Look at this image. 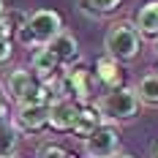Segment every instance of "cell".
Listing matches in <instances>:
<instances>
[{
	"label": "cell",
	"instance_id": "obj_1",
	"mask_svg": "<svg viewBox=\"0 0 158 158\" xmlns=\"http://www.w3.org/2000/svg\"><path fill=\"white\" fill-rule=\"evenodd\" d=\"M139 98L134 93V87H114L109 93H104L98 101H95L93 109L98 112L101 123H109V126H117V123H128L139 114Z\"/></svg>",
	"mask_w": 158,
	"mask_h": 158
},
{
	"label": "cell",
	"instance_id": "obj_2",
	"mask_svg": "<svg viewBox=\"0 0 158 158\" xmlns=\"http://www.w3.org/2000/svg\"><path fill=\"white\" fill-rule=\"evenodd\" d=\"M104 49H106V57H112V60L131 63L142 52V35L126 19L123 22H114V25H109V30L104 35Z\"/></svg>",
	"mask_w": 158,
	"mask_h": 158
},
{
	"label": "cell",
	"instance_id": "obj_3",
	"mask_svg": "<svg viewBox=\"0 0 158 158\" xmlns=\"http://www.w3.org/2000/svg\"><path fill=\"white\" fill-rule=\"evenodd\" d=\"M25 27H27V33H30L35 47H47L49 41L63 30V19H60L57 11H52V8H38V11H33L25 19Z\"/></svg>",
	"mask_w": 158,
	"mask_h": 158
},
{
	"label": "cell",
	"instance_id": "obj_4",
	"mask_svg": "<svg viewBox=\"0 0 158 158\" xmlns=\"http://www.w3.org/2000/svg\"><path fill=\"white\" fill-rule=\"evenodd\" d=\"M82 147L87 158H112L120 153V131L117 126L101 123L87 139H82Z\"/></svg>",
	"mask_w": 158,
	"mask_h": 158
},
{
	"label": "cell",
	"instance_id": "obj_5",
	"mask_svg": "<svg viewBox=\"0 0 158 158\" xmlns=\"http://www.w3.org/2000/svg\"><path fill=\"white\" fill-rule=\"evenodd\" d=\"M11 126L19 134H35L49 126V106L47 104H16L11 114Z\"/></svg>",
	"mask_w": 158,
	"mask_h": 158
},
{
	"label": "cell",
	"instance_id": "obj_6",
	"mask_svg": "<svg viewBox=\"0 0 158 158\" xmlns=\"http://www.w3.org/2000/svg\"><path fill=\"white\" fill-rule=\"evenodd\" d=\"M77 114H79V106L71 101V98H57V101L49 104V128L65 134V131L74 128Z\"/></svg>",
	"mask_w": 158,
	"mask_h": 158
},
{
	"label": "cell",
	"instance_id": "obj_7",
	"mask_svg": "<svg viewBox=\"0 0 158 158\" xmlns=\"http://www.w3.org/2000/svg\"><path fill=\"white\" fill-rule=\"evenodd\" d=\"M47 49L57 57V63H60V65H71V63L79 57V41H77L68 30H60V33H57V35L47 44Z\"/></svg>",
	"mask_w": 158,
	"mask_h": 158
},
{
	"label": "cell",
	"instance_id": "obj_8",
	"mask_svg": "<svg viewBox=\"0 0 158 158\" xmlns=\"http://www.w3.org/2000/svg\"><path fill=\"white\" fill-rule=\"evenodd\" d=\"M57 68H60V63H57V57H55L47 47H35V52L30 55L33 77L38 79V82H47V79H52L55 74H57Z\"/></svg>",
	"mask_w": 158,
	"mask_h": 158
},
{
	"label": "cell",
	"instance_id": "obj_9",
	"mask_svg": "<svg viewBox=\"0 0 158 158\" xmlns=\"http://www.w3.org/2000/svg\"><path fill=\"white\" fill-rule=\"evenodd\" d=\"M134 27L144 38H158V0L144 3L134 16Z\"/></svg>",
	"mask_w": 158,
	"mask_h": 158
},
{
	"label": "cell",
	"instance_id": "obj_10",
	"mask_svg": "<svg viewBox=\"0 0 158 158\" xmlns=\"http://www.w3.org/2000/svg\"><path fill=\"white\" fill-rule=\"evenodd\" d=\"M98 126H101L98 112H95L93 106H82V109H79V114H77V123H74V128H71V134H74L77 139H87V136H90Z\"/></svg>",
	"mask_w": 158,
	"mask_h": 158
},
{
	"label": "cell",
	"instance_id": "obj_11",
	"mask_svg": "<svg viewBox=\"0 0 158 158\" xmlns=\"http://www.w3.org/2000/svg\"><path fill=\"white\" fill-rule=\"evenodd\" d=\"M95 77H98V82H101L104 87L114 90V87H120V79H123V74H120V65H117V60H112V57H101V60L95 63Z\"/></svg>",
	"mask_w": 158,
	"mask_h": 158
},
{
	"label": "cell",
	"instance_id": "obj_12",
	"mask_svg": "<svg viewBox=\"0 0 158 158\" xmlns=\"http://www.w3.org/2000/svg\"><path fill=\"white\" fill-rule=\"evenodd\" d=\"M134 93H136V98H139V104H147V106H158V74H156V71L144 74V77L136 82Z\"/></svg>",
	"mask_w": 158,
	"mask_h": 158
},
{
	"label": "cell",
	"instance_id": "obj_13",
	"mask_svg": "<svg viewBox=\"0 0 158 158\" xmlns=\"http://www.w3.org/2000/svg\"><path fill=\"white\" fill-rule=\"evenodd\" d=\"M123 0H79V11L93 19H101V16H109L112 11L120 8Z\"/></svg>",
	"mask_w": 158,
	"mask_h": 158
},
{
	"label": "cell",
	"instance_id": "obj_14",
	"mask_svg": "<svg viewBox=\"0 0 158 158\" xmlns=\"http://www.w3.org/2000/svg\"><path fill=\"white\" fill-rule=\"evenodd\" d=\"M16 144H19V131L11 126V120L0 123V158L16 156Z\"/></svg>",
	"mask_w": 158,
	"mask_h": 158
},
{
	"label": "cell",
	"instance_id": "obj_15",
	"mask_svg": "<svg viewBox=\"0 0 158 158\" xmlns=\"http://www.w3.org/2000/svg\"><path fill=\"white\" fill-rule=\"evenodd\" d=\"M65 150L63 147H57V144H41L38 150H35V158H60Z\"/></svg>",
	"mask_w": 158,
	"mask_h": 158
},
{
	"label": "cell",
	"instance_id": "obj_16",
	"mask_svg": "<svg viewBox=\"0 0 158 158\" xmlns=\"http://www.w3.org/2000/svg\"><path fill=\"white\" fill-rule=\"evenodd\" d=\"M14 30H16V25L11 22V16L6 14L3 19H0V41H11V35H14Z\"/></svg>",
	"mask_w": 158,
	"mask_h": 158
},
{
	"label": "cell",
	"instance_id": "obj_17",
	"mask_svg": "<svg viewBox=\"0 0 158 158\" xmlns=\"http://www.w3.org/2000/svg\"><path fill=\"white\" fill-rule=\"evenodd\" d=\"M11 55H14V44H11V41H0V65L8 63Z\"/></svg>",
	"mask_w": 158,
	"mask_h": 158
},
{
	"label": "cell",
	"instance_id": "obj_18",
	"mask_svg": "<svg viewBox=\"0 0 158 158\" xmlns=\"http://www.w3.org/2000/svg\"><path fill=\"white\" fill-rule=\"evenodd\" d=\"M3 120H8V112H6V104H3V98H0V123Z\"/></svg>",
	"mask_w": 158,
	"mask_h": 158
},
{
	"label": "cell",
	"instance_id": "obj_19",
	"mask_svg": "<svg viewBox=\"0 0 158 158\" xmlns=\"http://www.w3.org/2000/svg\"><path fill=\"white\" fill-rule=\"evenodd\" d=\"M3 16H6V3L0 0V19H3Z\"/></svg>",
	"mask_w": 158,
	"mask_h": 158
},
{
	"label": "cell",
	"instance_id": "obj_20",
	"mask_svg": "<svg viewBox=\"0 0 158 158\" xmlns=\"http://www.w3.org/2000/svg\"><path fill=\"white\" fill-rule=\"evenodd\" d=\"M112 158H134V156H128V153H117V156H112Z\"/></svg>",
	"mask_w": 158,
	"mask_h": 158
},
{
	"label": "cell",
	"instance_id": "obj_21",
	"mask_svg": "<svg viewBox=\"0 0 158 158\" xmlns=\"http://www.w3.org/2000/svg\"><path fill=\"white\" fill-rule=\"evenodd\" d=\"M153 158H158V142L153 144Z\"/></svg>",
	"mask_w": 158,
	"mask_h": 158
},
{
	"label": "cell",
	"instance_id": "obj_22",
	"mask_svg": "<svg viewBox=\"0 0 158 158\" xmlns=\"http://www.w3.org/2000/svg\"><path fill=\"white\" fill-rule=\"evenodd\" d=\"M153 52H156V57H158V38H156V44H153Z\"/></svg>",
	"mask_w": 158,
	"mask_h": 158
},
{
	"label": "cell",
	"instance_id": "obj_23",
	"mask_svg": "<svg viewBox=\"0 0 158 158\" xmlns=\"http://www.w3.org/2000/svg\"><path fill=\"white\" fill-rule=\"evenodd\" d=\"M60 158H74V156H71V153H63V156H60Z\"/></svg>",
	"mask_w": 158,
	"mask_h": 158
},
{
	"label": "cell",
	"instance_id": "obj_24",
	"mask_svg": "<svg viewBox=\"0 0 158 158\" xmlns=\"http://www.w3.org/2000/svg\"><path fill=\"white\" fill-rule=\"evenodd\" d=\"M8 158H22V156H8Z\"/></svg>",
	"mask_w": 158,
	"mask_h": 158
},
{
	"label": "cell",
	"instance_id": "obj_25",
	"mask_svg": "<svg viewBox=\"0 0 158 158\" xmlns=\"http://www.w3.org/2000/svg\"><path fill=\"white\" fill-rule=\"evenodd\" d=\"M156 74H158V68H156Z\"/></svg>",
	"mask_w": 158,
	"mask_h": 158
}]
</instances>
